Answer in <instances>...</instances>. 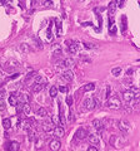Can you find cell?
<instances>
[{"label":"cell","instance_id":"obj_1","mask_svg":"<svg viewBox=\"0 0 140 151\" xmlns=\"http://www.w3.org/2000/svg\"><path fill=\"white\" fill-rule=\"evenodd\" d=\"M109 142H110L113 146H115L116 148H121V147H124V146L126 145L128 138L124 137V136H116V135H113V136L110 137Z\"/></svg>","mask_w":140,"mask_h":151},{"label":"cell","instance_id":"obj_2","mask_svg":"<svg viewBox=\"0 0 140 151\" xmlns=\"http://www.w3.org/2000/svg\"><path fill=\"white\" fill-rule=\"evenodd\" d=\"M106 106L110 108V110H114V111H118L121 108V102L119 100L118 96H113V97H109L108 98V103Z\"/></svg>","mask_w":140,"mask_h":151},{"label":"cell","instance_id":"obj_3","mask_svg":"<svg viewBox=\"0 0 140 151\" xmlns=\"http://www.w3.org/2000/svg\"><path fill=\"white\" fill-rule=\"evenodd\" d=\"M19 65H20V64H19L18 62H15V60H10V62H8V63L4 65V68H5L8 72H10V73H11V72L16 70V69L19 68Z\"/></svg>","mask_w":140,"mask_h":151},{"label":"cell","instance_id":"obj_4","mask_svg":"<svg viewBox=\"0 0 140 151\" xmlns=\"http://www.w3.org/2000/svg\"><path fill=\"white\" fill-rule=\"evenodd\" d=\"M116 125H118V127H119L121 131H124V132H128V131L130 130V122L126 121V120H120V121L116 122Z\"/></svg>","mask_w":140,"mask_h":151},{"label":"cell","instance_id":"obj_5","mask_svg":"<svg viewBox=\"0 0 140 151\" xmlns=\"http://www.w3.org/2000/svg\"><path fill=\"white\" fill-rule=\"evenodd\" d=\"M53 135L55 136V138H61V137L65 135L64 127H63V126H60V125L55 126V127H54V130H53Z\"/></svg>","mask_w":140,"mask_h":151},{"label":"cell","instance_id":"obj_6","mask_svg":"<svg viewBox=\"0 0 140 151\" xmlns=\"http://www.w3.org/2000/svg\"><path fill=\"white\" fill-rule=\"evenodd\" d=\"M54 127H55V123H54L53 121H50V120L43 122V126H41V128H43L45 132H53Z\"/></svg>","mask_w":140,"mask_h":151},{"label":"cell","instance_id":"obj_7","mask_svg":"<svg viewBox=\"0 0 140 151\" xmlns=\"http://www.w3.org/2000/svg\"><path fill=\"white\" fill-rule=\"evenodd\" d=\"M84 107H85L86 110H89V111H93L96 106H95L94 100H93V98H90V97H88V98H85V100H84Z\"/></svg>","mask_w":140,"mask_h":151},{"label":"cell","instance_id":"obj_8","mask_svg":"<svg viewBox=\"0 0 140 151\" xmlns=\"http://www.w3.org/2000/svg\"><path fill=\"white\" fill-rule=\"evenodd\" d=\"M61 78H63L65 82H71V81L74 80V73H73L70 69H68V70L63 72V74H61Z\"/></svg>","mask_w":140,"mask_h":151},{"label":"cell","instance_id":"obj_9","mask_svg":"<svg viewBox=\"0 0 140 151\" xmlns=\"http://www.w3.org/2000/svg\"><path fill=\"white\" fill-rule=\"evenodd\" d=\"M86 137L89 138V141H90L91 145H95V146L100 145V137L98 135H95V133H88Z\"/></svg>","mask_w":140,"mask_h":151},{"label":"cell","instance_id":"obj_10","mask_svg":"<svg viewBox=\"0 0 140 151\" xmlns=\"http://www.w3.org/2000/svg\"><path fill=\"white\" fill-rule=\"evenodd\" d=\"M49 147H50V150H53V151H58V150L61 148V143H60V141H59L58 138H54V140L50 141Z\"/></svg>","mask_w":140,"mask_h":151},{"label":"cell","instance_id":"obj_11","mask_svg":"<svg viewBox=\"0 0 140 151\" xmlns=\"http://www.w3.org/2000/svg\"><path fill=\"white\" fill-rule=\"evenodd\" d=\"M123 98H124V101H125V102H128V103H129V102H131V101L135 98V95H134V93L129 90V91H125V92L123 93Z\"/></svg>","mask_w":140,"mask_h":151},{"label":"cell","instance_id":"obj_12","mask_svg":"<svg viewBox=\"0 0 140 151\" xmlns=\"http://www.w3.org/2000/svg\"><path fill=\"white\" fill-rule=\"evenodd\" d=\"M86 136H88V132L85 131V128H79L75 133V140H84L86 138Z\"/></svg>","mask_w":140,"mask_h":151},{"label":"cell","instance_id":"obj_13","mask_svg":"<svg viewBox=\"0 0 140 151\" xmlns=\"http://www.w3.org/2000/svg\"><path fill=\"white\" fill-rule=\"evenodd\" d=\"M18 100H19L20 102L29 103V102H30V96H29V93H26V92H20V93H19Z\"/></svg>","mask_w":140,"mask_h":151},{"label":"cell","instance_id":"obj_14","mask_svg":"<svg viewBox=\"0 0 140 151\" xmlns=\"http://www.w3.org/2000/svg\"><path fill=\"white\" fill-rule=\"evenodd\" d=\"M91 125H93V126H94V128H96L99 132H101V131L104 130V125H103V121H100V120H93Z\"/></svg>","mask_w":140,"mask_h":151},{"label":"cell","instance_id":"obj_15","mask_svg":"<svg viewBox=\"0 0 140 151\" xmlns=\"http://www.w3.org/2000/svg\"><path fill=\"white\" fill-rule=\"evenodd\" d=\"M79 48H80V44L79 43H70L69 45V52L71 54H76L79 52Z\"/></svg>","mask_w":140,"mask_h":151},{"label":"cell","instance_id":"obj_16","mask_svg":"<svg viewBox=\"0 0 140 151\" xmlns=\"http://www.w3.org/2000/svg\"><path fill=\"white\" fill-rule=\"evenodd\" d=\"M44 87H45V83H34L33 87H31V90H33V92L39 93V92H41L44 90Z\"/></svg>","mask_w":140,"mask_h":151},{"label":"cell","instance_id":"obj_17","mask_svg":"<svg viewBox=\"0 0 140 151\" xmlns=\"http://www.w3.org/2000/svg\"><path fill=\"white\" fill-rule=\"evenodd\" d=\"M108 12H109V17H113L115 14V12H116V4H115V2H110L109 3Z\"/></svg>","mask_w":140,"mask_h":151},{"label":"cell","instance_id":"obj_18","mask_svg":"<svg viewBox=\"0 0 140 151\" xmlns=\"http://www.w3.org/2000/svg\"><path fill=\"white\" fill-rule=\"evenodd\" d=\"M18 102H19V100H18V95H16L15 92H13V93L9 96V103H10L11 106H16Z\"/></svg>","mask_w":140,"mask_h":151},{"label":"cell","instance_id":"obj_19","mask_svg":"<svg viewBox=\"0 0 140 151\" xmlns=\"http://www.w3.org/2000/svg\"><path fill=\"white\" fill-rule=\"evenodd\" d=\"M36 116L38 117H46L48 116V111H46V108H44V107H40V108H38V111H36Z\"/></svg>","mask_w":140,"mask_h":151},{"label":"cell","instance_id":"obj_20","mask_svg":"<svg viewBox=\"0 0 140 151\" xmlns=\"http://www.w3.org/2000/svg\"><path fill=\"white\" fill-rule=\"evenodd\" d=\"M63 63H64V67H65V68H70V67H73V65L75 64L74 59H71V58H65V59L63 60Z\"/></svg>","mask_w":140,"mask_h":151},{"label":"cell","instance_id":"obj_21","mask_svg":"<svg viewBox=\"0 0 140 151\" xmlns=\"http://www.w3.org/2000/svg\"><path fill=\"white\" fill-rule=\"evenodd\" d=\"M21 112H23L25 116H30V113H31V107H30V105H29V103H24Z\"/></svg>","mask_w":140,"mask_h":151},{"label":"cell","instance_id":"obj_22","mask_svg":"<svg viewBox=\"0 0 140 151\" xmlns=\"http://www.w3.org/2000/svg\"><path fill=\"white\" fill-rule=\"evenodd\" d=\"M51 52H53L54 54L60 53V52H61V45H60V44H58V43H54V44L51 45Z\"/></svg>","mask_w":140,"mask_h":151},{"label":"cell","instance_id":"obj_23","mask_svg":"<svg viewBox=\"0 0 140 151\" xmlns=\"http://www.w3.org/2000/svg\"><path fill=\"white\" fill-rule=\"evenodd\" d=\"M9 148H10L11 151H19V150H20V143L16 142V141H11Z\"/></svg>","mask_w":140,"mask_h":151},{"label":"cell","instance_id":"obj_24","mask_svg":"<svg viewBox=\"0 0 140 151\" xmlns=\"http://www.w3.org/2000/svg\"><path fill=\"white\" fill-rule=\"evenodd\" d=\"M58 87H55V86H53V87H50V91H49V95H50V97H53V98H55L56 96H58Z\"/></svg>","mask_w":140,"mask_h":151},{"label":"cell","instance_id":"obj_25","mask_svg":"<svg viewBox=\"0 0 140 151\" xmlns=\"http://www.w3.org/2000/svg\"><path fill=\"white\" fill-rule=\"evenodd\" d=\"M111 73H113L114 77H119V76L121 74V67H115V68H113V69H111Z\"/></svg>","mask_w":140,"mask_h":151},{"label":"cell","instance_id":"obj_26","mask_svg":"<svg viewBox=\"0 0 140 151\" xmlns=\"http://www.w3.org/2000/svg\"><path fill=\"white\" fill-rule=\"evenodd\" d=\"M3 126H4L5 130H9V128L11 127V121H10V118H4V120H3Z\"/></svg>","mask_w":140,"mask_h":151},{"label":"cell","instance_id":"obj_27","mask_svg":"<svg viewBox=\"0 0 140 151\" xmlns=\"http://www.w3.org/2000/svg\"><path fill=\"white\" fill-rule=\"evenodd\" d=\"M95 90V85L94 83H88L84 86V91L85 92H90V91H94Z\"/></svg>","mask_w":140,"mask_h":151},{"label":"cell","instance_id":"obj_28","mask_svg":"<svg viewBox=\"0 0 140 151\" xmlns=\"http://www.w3.org/2000/svg\"><path fill=\"white\" fill-rule=\"evenodd\" d=\"M35 76H36V72H35V70H30V72H28V74L25 76V81L28 82L29 80H31V78H34V77H35Z\"/></svg>","mask_w":140,"mask_h":151},{"label":"cell","instance_id":"obj_29","mask_svg":"<svg viewBox=\"0 0 140 151\" xmlns=\"http://www.w3.org/2000/svg\"><path fill=\"white\" fill-rule=\"evenodd\" d=\"M121 22H123V24H121V32L125 33L126 32V17L125 15L121 17Z\"/></svg>","mask_w":140,"mask_h":151},{"label":"cell","instance_id":"obj_30","mask_svg":"<svg viewBox=\"0 0 140 151\" xmlns=\"http://www.w3.org/2000/svg\"><path fill=\"white\" fill-rule=\"evenodd\" d=\"M29 49H30V47L28 45V44H20V47H19V50H21V52H29Z\"/></svg>","mask_w":140,"mask_h":151},{"label":"cell","instance_id":"obj_31","mask_svg":"<svg viewBox=\"0 0 140 151\" xmlns=\"http://www.w3.org/2000/svg\"><path fill=\"white\" fill-rule=\"evenodd\" d=\"M109 32H110V34H113V35H115V34H116V25H115L114 23L109 27Z\"/></svg>","mask_w":140,"mask_h":151},{"label":"cell","instance_id":"obj_32","mask_svg":"<svg viewBox=\"0 0 140 151\" xmlns=\"http://www.w3.org/2000/svg\"><path fill=\"white\" fill-rule=\"evenodd\" d=\"M84 45H85V48H88V49H96L98 47L95 45V44H89V43H84Z\"/></svg>","mask_w":140,"mask_h":151},{"label":"cell","instance_id":"obj_33","mask_svg":"<svg viewBox=\"0 0 140 151\" xmlns=\"http://www.w3.org/2000/svg\"><path fill=\"white\" fill-rule=\"evenodd\" d=\"M5 108H6V106H5L4 98H0V111H4Z\"/></svg>","mask_w":140,"mask_h":151},{"label":"cell","instance_id":"obj_34","mask_svg":"<svg viewBox=\"0 0 140 151\" xmlns=\"http://www.w3.org/2000/svg\"><path fill=\"white\" fill-rule=\"evenodd\" d=\"M34 40L36 42V44H38V48H40V49H41V48H43V43H41V40H40L38 37H34Z\"/></svg>","mask_w":140,"mask_h":151},{"label":"cell","instance_id":"obj_35","mask_svg":"<svg viewBox=\"0 0 140 151\" xmlns=\"http://www.w3.org/2000/svg\"><path fill=\"white\" fill-rule=\"evenodd\" d=\"M124 2H125V0H116V2H115L116 8H121V7H124Z\"/></svg>","mask_w":140,"mask_h":151},{"label":"cell","instance_id":"obj_36","mask_svg":"<svg viewBox=\"0 0 140 151\" xmlns=\"http://www.w3.org/2000/svg\"><path fill=\"white\" fill-rule=\"evenodd\" d=\"M35 83H44L41 76H35Z\"/></svg>","mask_w":140,"mask_h":151},{"label":"cell","instance_id":"obj_37","mask_svg":"<svg viewBox=\"0 0 140 151\" xmlns=\"http://www.w3.org/2000/svg\"><path fill=\"white\" fill-rule=\"evenodd\" d=\"M110 95H111V87H110V86H108V87H106V92H105V97H106V98H109V97H110Z\"/></svg>","mask_w":140,"mask_h":151},{"label":"cell","instance_id":"obj_38","mask_svg":"<svg viewBox=\"0 0 140 151\" xmlns=\"http://www.w3.org/2000/svg\"><path fill=\"white\" fill-rule=\"evenodd\" d=\"M66 105L70 107V106H73V97L71 96H68L66 97Z\"/></svg>","mask_w":140,"mask_h":151},{"label":"cell","instance_id":"obj_39","mask_svg":"<svg viewBox=\"0 0 140 151\" xmlns=\"http://www.w3.org/2000/svg\"><path fill=\"white\" fill-rule=\"evenodd\" d=\"M121 107H124V110H125L126 113H131V111H133V107H131V106H128V105H126V106H121Z\"/></svg>","mask_w":140,"mask_h":151},{"label":"cell","instance_id":"obj_40","mask_svg":"<svg viewBox=\"0 0 140 151\" xmlns=\"http://www.w3.org/2000/svg\"><path fill=\"white\" fill-rule=\"evenodd\" d=\"M58 91H60L61 93H66V92H68V87H65V86H60V87L58 88Z\"/></svg>","mask_w":140,"mask_h":151},{"label":"cell","instance_id":"obj_41","mask_svg":"<svg viewBox=\"0 0 140 151\" xmlns=\"http://www.w3.org/2000/svg\"><path fill=\"white\" fill-rule=\"evenodd\" d=\"M93 100H94V102H95V106H96V107H99V106H101V101L99 100V97H94Z\"/></svg>","mask_w":140,"mask_h":151},{"label":"cell","instance_id":"obj_42","mask_svg":"<svg viewBox=\"0 0 140 151\" xmlns=\"http://www.w3.org/2000/svg\"><path fill=\"white\" fill-rule=\"evenodd\" d=\"M6 97V92L4 88H0V98H5Z\"/></svg>","mask_w":140,"mask_h":151},{"label":"cell","instance_id":"obj_43","mask_svg":"<svg viewBox=\"0 0 140 151\" xmlns=\"http://www.w3.org/2000/svg\"><path fill=\"white\" fill-rule=\"evenodd\" d=\"M51 5H54L53 4V0H45V3H44V7H51Z\"/></svg>","mask_w":140,"mask_h":151},{"label":"cell","instance_id":"obj_44","mask_svg":"<svg viewBox=\"0 0 140 151\" xmlns=\"http://www.w3.org/2000/svg\"><path fill=\"white\" fill-rule=\"evenodd\" d=\"M18 77H19V73H14L13 76H10V77H9L8 80H9V81H13V80H16Z\"/></svg>","mask_w":140,"mask_h":151},{"label":"cell","instance_id":"obj_45","mask_svg":"<svg viewBox=\"0 0 140 151\" xmlns=\"http://www.w3.org/2000/svg\"><path fill=\"white\" fill-rule=\"evenodd\" d=\"M68 120H69L70 122H73V121H74V113H73V111H70V112H69V118H68Z\"/></svg>","mask_w":140,"mask_h":151},{"label":"cell","instance_id":"obj_46","mask_svg":"<svg viewBox=\"0 0 140 151\" xmlns=\"http://www.w3.org/2000/svg\"><path fill=\"white\" fill-rule=\"evenodd\" d=\"M88 151H98V147H96L95 145H93V146H89V147H88Z\"/></svg>","mask_w":140,"mask_h":151},{"label":"cell","instance_id":"obj_47","mask_svg":"<svg viewBox=\"0 0 140 151\" xmlns=\"http://www.w3.org/2000/svg\"><path fill=\"white\" fill-rule=\"evenodd\" d=\"M48 39H49V40H51V39H53V34H51V30H50V28L48 29Z\"/></svg>","mask_w":140,"mask_h":151},{"label":"cell","instance_id":"obj_48","mask_svg":"<svg viewBox=\"0 0 140 151\" xmlns=\"http://www.w3.org/2000/svg\"><path fill=\"white\" fill-rule=\"evenodd\" d=\"M51 121H53V122H54V123H58V122H60V118H59V117H58V116H54V117H53V120H51Z\"/></svg>","mask_w":140,"mask_h":151},{"label":"cell","instance_id":"obj_49","mask_svg":"<svg viewBox=\"0 0 140 151\" xmlns=\"http://www.w3.org/2000/svg\"><path fill=\"white\" fill-rule=\"evenodd\" d=\"M133 72H134L133 69H128V70H126V76H128V77H130V76L133 74Z\"/></svg>","mask_w":140,"mask_h":151},{"label":"cell","instance_id":"obj_50","mask_svg":"<svg viewBox=\"0 0 140 151\" xmlns=\"http://www.w3.org/2000/svg\"><path fill=\"white\" fill-rule=\"evenodd\" d=\"M36 3H38V0H31V7H35Z\"/></svg>","mask_w":140,"mask_h":151},{"label":"cell","instance_id":"obj_51","mask_svg":"<svg viewBox=\"0 0 140 151\" xmlns=\"http://www.w3.org/2000/svg\"><path fill=\"white\" fill-rule=\"evenodd\" d=\"M0 2H1L3 4H5V3H6V0H0Z\"/></svg>","mask_w":140,"mask_h":151},{"label":"cell","instance_id":"obj_52","mask_svg":"<svg viewBox=\"0 0 140 151\" xmlns=\"http://www.w3.org/2000/svg\"><path fill=\"white\" fill-rule=\"evenodd\" d=\"M79 2H85V0H79Z\"/></svg>","mask_w":140,"mask_h":151}]
</instances>
